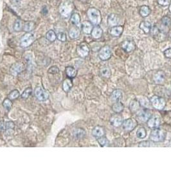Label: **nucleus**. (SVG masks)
Wrapping results in <instances>:
<instances>
[{
  "mask_svg": "<svg viewBox=\"0 0 171 193\" xmlns=\"http://www.w3.org/2000/svg\"><path fill=\"white\" fill-rule=\"evenodd\" d=\"M164 55L166 58L171 59V48H169L165 50Z\"/></svg>",
  "mask_w": 171,
  "mask_h": 193,
  "instance_id": "nucleus-44",
  "label": "nucleus"
},
{
  "mask_svg": "<svg viewBox=\"0 0 171 193\" xmlns=\"http://www.w3.org/2000/svg\"><path fill=\"white\" fill-rule=\"evenodd\" d=\"M35 41V36L32 32H27L24 34L21 39H20L19 45L23 48H26L29 47L34 43Z\"/></svg>",
  "mask_w": 171,
  "mask_h": 193,
  "instance_id": "nucleus-4",
  "label": "nucleus"
},
{
  "mask_svg": "<svg viewBox=\"0 0 171 193\" xmlns=\"http://www.w3.org/2000/svg\"><path fill=\"white\" fill-rule=\"evenodd\" d=\"M103 34V30L102 29V28L99 25H95L93 27L92 32L91 33V35L93 38L95 39H100L102 35Z\"/></svg>",
  "mask_w": 171,
  "mask_h": 193,
  "instance_id": "nucleus-21",
  "label": "nucleus"
},
{
  "mask_svg": "<svg viewBox=\"0 0 171 193\" xmlns=\"http://www.w3.org/2000/svg\"><path fill=\"white\" fill-rule=\"evenodd\" d=\"M6 126V129H12L14 128V123L12 122H7V124H5Z\"/></svg>",
  "mask_w": 171,
  "mask_h": 193,
  "instance_id": "nucleus-46",
  "label": "nucleus"
},
{
  "mask_svg": "<svg viewBox=\"0 0 171 193\" xmlns=\"http://www.w3.org/2000/svg\"><path fill=\"white\" fill-rule=\"evenodd\" d=\"M136 117L140 122H147L149 119L151 117V112L147 109H141L137 113Z\"/></svg>",
  "mask_w": 171,
  "mask_h": 193,
  "instance_id": "nucleus-11",
  "label": "nucleus"
},
{
  "mask_svg": "<svg viewBox=\"0 0 171 193\" xmlns=\"http://www.w3.org/2000/svg\"><path fill=\"white\" fill-rule=\"evenodd\" d=\"M136 136L138 138L144 139L147 136V131L144 127H140L136 131Z\"/></svg>",
  "mask_w": 171,
  "mask_h": 193,
  "instance_id": "nucleus-34",
  "label": "nucleus"
},
{
  "mask_svg": "<svg viewBox=\"0 0 171 193\" xmlns=\"http://www.w3.org/2000/svg\"><path fill=\"white\" fill-rule=\"evenodd\" d=\"M140 104L138 103V102L134 100L132 101L129 104V109H131L132 112H136L137 110L139 109Z\"/></svg>",
  "mask_w": 171,
  "mask_h": 193,
  "instance_id": "nucleus-36",
  "label": "nucleus"
},
{
  "mask_svg": "<svg viewBox=\"0 0 171 193\" xmlns=\"http://www.w3.org/2000/svg\"><path fill=\"white\" fill-rule=\"evenodd\" d=\"M100 73L101 75L105 78H109L111 75V70H110V68L108 67H106V66L102 67L100 68Z\"/></svg>",
  "mask_w": 171,
  "mask_h": 193,
  "instance_id": "nucleus-30",
  "label": "nucleus"
},
{
  "mask_svg": "<svg viewBox=\"0 0 171 193\" xmlns=\"http://www.w3.org/2000/svg\"><path fill=\"white\" fill-rule=\"evenodd\" d=\"M121 48L126 52H132L136 49V44L133 41L125 40L121 43Z\"/></svg>",
  "mask_w": 171,
  "mask_h": 193,
  "instance_id": "nucleus-13",
  "label": "nucleus"
},
{
  "mask_svg": "<svg viewBox=\"0 0 171 193\" xmlns=\"http://www.w3.org/2000/svg\"><path fill=\"white\" fill-rule=\"evenodd\" d=\"M119 16L116 14H111L108 18V24L109 27H113L119 25L120 23Z\"/></svg>",
  "mask_w": 171,
  "mask_h": 193,
  "instance_id": "nucleus-16",
  "label": "nucleus"
},
{
  "mask_svg": "<svg viewBox=\"0 0 171 193\" xmlns=\"http://www.w3.org/2000/svg\"><path fill=\"white\" fill-rule=\"evenodd\" d=\"M124 106L123 104L120 101H117L115 103H114L112 106V109L115 113H120L124 110Z\"/></svg>",
  "mask_w": 171,
  "mask_h": 193,
  "instance_id": "nucleus-27",
  "label": "nucleus"
},
{
  "mask_svg": "<svg viewBox=\"0 0 171 193\" xmlns=\"http://www.w3.org/2000/svg\"><path fill=\"white\" fill-rule=\"evenodd\" d=\"M97 141L99 142L100 146L102 147H107L109 144V142L108 140V139L105 136L98 138Z\"/></svg>",
  "mask_w": 171,
  "mask_h": 193,
  "instance_id": "nucleus-35",
  "label": "nucleus"
},
{
  "mask_svg": "<svg viewBox=\"0 0 171 193\" xmlns=\"http://www.w3.org/2000/svg\"><path fill=\"white\" fill-rule=\"evenodd\" d=\"M79 1L82 3H86L88 0H79Z\"/></svg>",
  "mask_w": 171,
  "mask_h": 193,
  "instance_id": "nucleus-48",
  "label": "nucleus"
},
{
  "mask_svg": "<svg viewBox=\"0 0 171 193\" xmlns=\"http://www.w3.org/2000/svg\"><path fill=\"white\" fill-rule=\"evenodd\" d=\"M12 2L14 5H19L21 3V0H12Z\"/></svg>",
  "mask_w": 171,
  "mask_h": 193,
  "instance_id": "nucleus-47",
  "label": "nucleus"
},
{
  "mask_svg": "<svg viewBox=\"0 0 171 193\" xmlns=\"http://www.w3.org/2000/svg\"><path fill=\"white\" fill-rule=\"evenodd\" d=\"M171 26V19L168 16H164L160 21V30L163 33H168L170 31Z\"/></svg>",
  "mask_w": 171,
  "mask_h": 193,
  "instance_id": "nucleus-8",
  "label": "nucleus"
},
{
  "mask_svg": "<svg viewBox=\"0 0 171 193\" xmlns=\"http://www.w3.org/2000/svg\"><path fill=\"white\" fill-rule=\"evenodd\" d=\"M123 118L121 116L120 113L113 114V115L109 118V122L111 126L116 127V128H119L121 126L122 123H123Z\"/></svg>",
  "mask_w": 171,
  "mask_h": 193,
  "instance_id": "nucleus-10",
  "label": "nucleus"
},
{
  "mask_svg": "<svg viewBox=\"0 0 171 193\" xmlns=\"http://www.w3.org/2000/svg\"><path fill=\"white\" fill-rule=\"evenodd\" d=\"M35 24L34 21H27L24 23L23 30L26 32H31L34 30Z\"/></svg>",
  "mask_w": 171,
  "mask_h": 193,
  "instance_id": "nucleus-26",
  "label": "nucleus"
},
{
  "mask_svg": "<svg viewBox=\"0 0 171 193\" xmlns=\"http://www.w3.org/2000/svg\"><path fill=\"white\" fill-rule=\"evenodd\" d=\"M124 31V27L117 25L111 27L109 30V34L113 37H119Z\"/></svg>",
  "mask_w": 171,
  "mask_h": 193,
  "instance_id": "nucleus-17",
  "label": "nucleus"
},
{
  "mask_svg": "<svg viewBox=\"0 0 171 193\" xmlns=\"http://www.w3.org/2000/svg\"><path fill=\"white\" fill-rule=\"evenodd\" d=\"M150 102L154 108L159 110H161L164 109L166 105V102L164 98L157 95L153 96L150 98Z\"/></svg>",
  "mask_w": 171,
  "mask_h": 193,
  "instance_id": "nucleus-5",
  "label": "nucleus"
},
{
  "mask_svg": "<svg viewBox=\"0 0 171 193\" xmlns=\"http://www.w3.org/2000/svg\"><path fill=\"white\" fill-rule=\"evenodd\" d=\"M140 28L141 30H143L145 34H149L152 28L151 24L149 21H142L140 24Z\"/></svg>",
  "mask_w": 171,
  "mask_h": 193,
  "instance_id": "nucleus-24",
  "label": "nucleus"
},
{
  "mask_svg": "<svg viewBox=\"0 0 171 193\" xmlns=\"http://www.w3.org/2000/svg\"><path fill=\"white\" fill-rule=\"evenodd\" d=\"M24 23L21 19H16L13 24V30L15 32H21L23 29Z\"/></svg>",
  "mask_w": 171,
  "mask_h": 193,
  "instance_id": "nucleus-29",
  "label": "nucleus"
},
{
  "mask_svg": "<svg viewBox=\"0 0 171 193\" xmlns=\"http://www.w3.org/2000/svg\"><path fill=\"white\" fill-rule=\"evenodd\" d=\"M57 39L59 41H60V42H66L67 40V36L66 33H64L63 32H59L57 34Z\"/></svg>",
  "mask_w": 171,
  "mask_h": 193,
  "instance_id": "nucleus-37",
  "label": "nucleus"
},
{
  "mask_svg": "<svg viewBox=\"0 0 171 193\" xmlns=\"http://www.w3.org/2000/svg\"><path fill=\"white\" fill-rule=\"evenodd\" d=\"M166 133L160 128L152 129L150 134V140L153 142H161L165 140L166 138Z\"/></svg>",
  "mask_w": 171,
  "mask_h": 193,
  "instance_id": "nucleus-2",
  "label": "nucleus"
},
{
  "mask_svg": "<svg viewBox=\"0 0 171 193\" xmlns=\"http://www.w3.org/2000/svg\"><path fill=\"white\" fill-rule=\"evenodd\" d=\"M68 35L72 39H75L79 38L80 35V30L79 27L73 26L68 31Z\"/></svg>",
  "mask_w": 171,
  "mask_h": 193,
  "instance_id": "nucleus-19",
  "label": "nucleus"
},
{
  "mask_svg": "<svg viewBox=\"0 0 171 193\" xmlns=\"http://www.w3.org/2000/svg\"><path fill=\"white\" fill-rule=\"evenodd\" d=\"M19 96V92L18 90L14 89L13 91H12L9 95V98L10 100H15L16 98H18Z\"/></svg>",
  "mask_w": 171,
  "mask_h": 193,
  "instance_id": "nucleus-38",
  "label": "nucleus"
},
{
  "mask_svg": "<svg viewBox=\"0 0 171 193\" xmlns=\"http://www.w3.org/2000/svg\"><path fill=\"white\" fill-rule=\"evenodd\" d=\"M48 72L51 74H56V73H58L59 72V70L57 67H52L48 69Z\"/></svg>",
  "mask_w": 171,
  "mask_h": 193,
  "instance_id": "nucleus-43",
  "label": "nucleus"
},
{
  "mask_svg": "<svg viewBox=\"0 0 171 193\" xmlns=\"http://www.w3.org/2000/svg\"><path fill=\"white\" fill-rule=\"evenodd\" d=\"M112 55V50L109 46H104L99 52V57L102 61H108Z\"/></svg>",
  "mask_w": 171,
  "mask_h": 193,
  "instance_id": "nucleus-6",
  "label": "nucleus"
},
{
  "mask_svg": "<svg viewBox=\"0 0 171 193\" xmlns=\"http://www.w3.org/2000/svg\"><path fill=\"white\" fill-rule=\"evenodd\" d=\"M151 12V10L147 5H142L140 9V14L143 18L147 17Z\"/></svg>",
  "mask_w": 171,
  "mask_h": 193,
  "instance_id": "nucleus-28",
  "label": "nucleus"
},
{
  "mask_svg": "<svg viewBox=\"0 0 171 193\" xmlns=\"http://www.w3.org/2000/svg\"><path fill=\"white\" fill-rule=\"evenodd\" d=\"M88 18L93 24L99 25L102 21V16L100 12L96 8L91 7L87 11Z\"/></svg>",
  "mask_w": 171,
  "mask_h": 193,
  "instance_id": "nucleus-1",
  "label": "nucleus"
},
{
  "mask_svg": "<svg viewBox=\"0 0 171 193\" xmlns=\"http://www.w3.org/2000/svg\"><path fill=\"white\" fill-rule=\"evenodd\" d=\"M35 95L40 101H45L49 97V94L46 90L42 87H38L35 89Z\"/></svg>",
  "mask_w": 171,
  "mask_h": 193,
  "instance_id": "nucleus-9",
  "label": "nucleus"
},
{
  "mask_svg": "<svg viewBox=\"0 0 171 193\" xmlns=\"http://www.w3.org/2000/svg\"><path fill=\"white\" fill-rule=\"evenodd\" d=\"M105 133V129L103 128L102 126H95L92 131L93 136L97 138L104 136Z\"/></svg>",
  "mask_w": 171,
  "mask_h": 193,
  "instance_id": "nucleus-20",
  "label": "nucleus"
},
{
  "mask_svg": "<svg viewBox=\"0 0 171 193\" xmlns=\"http://www.w3.org/2000/svg\"><path fill=\"white\" fill-rule=\"evenodd\" d=\"M3 107L6 108L7 109H10V108H12V100L9 99V98H7V99H5L3 101Z\"/></svg>",
  "mask_w": 171,
  "mask_h": 193,
  "instance_id": "nucleus-39",
  "label": "nucleus"
},
{
  "mask_svg": "<svg viewBox=\"0 0 171 193\" xmlns=\"http://www.w3.org/2000/svg\"><path fill=\"white\" fill-rule=\"evenodd\" d=\"M23 65L20 63H15L12 66L10 69V72L12 75L16 76L23 71Z\"/></svg>",
  "mask_w": 171,
  "mask_h": 193,
  "instance_id": "nucleus-22",
  "label": "nucleus"
},
{
  "mask_svg": "<svg viewBox=\"0 0 171 193\" xmlns=\"http://www.w3.org/2000/svg\"><path fill=\"white\" fill-rule=\"evenodd\" d=\"M166 79L165 73L164 72L161 70H159L157 72L154 73L153 76L154 82L157 84H162L164 83V82Z\"/></svg>",
  "mask_w": 171,
  "mask_h": 193,
  "instance_id": "nucleus-15",
  "label": "nucleus"
},
{
  "mask_svg": "<svg viewBox=\"0 0 171 193\" xmlns=\"http://www.w3.org/2000/svg\"><path fill=\"white\" fill-rule=\"evenodd\" d=\"M89 48L86 43L83 42L79 44L77 47V53L80 57H86L89 54Z\"/></svg>",
  "mask_w": 171,
  "mask_h": 193,
  "instance_id": "nucleus-7",
  "label": "nucleus"
},
{
  "mask_svg": "<svg viewBox=\"0 0 171 193\" xmlns=\"http://www.w3.org/2000/svg\"><path fill=\"white\" fill-rule=\"evenodd\" d=\"M77 70L71 67H68L66 68V74L69 78H74L77 75Z\"/></svg>",
  "mask_w": 171,
  "mask_h": 193,
  "instance_id": "nucleus-33",
  "label": "nucleus"
},
{
  "mask_svg": "<svg viewBox=\"0 0 171 193\" xmlns=\"http://www.w3.org/2000/svg\"><path fill=\"white\" fill-rule=\"evenodd\" d=\"M170 36H171V34H170Z\"/></svg>",
  "mask_w": 171,
  "mask_h": 193,
  "instance_id": "nucleus-50",
  "label": "nucleus"
},
{
  "mask_svg": "<svg viewBox=\"0 0 171 193\" xmlns=\"http://www.w3.org/2000/svg\"><path fill=\"white\" fill-rule=\"evenodd\" d=\"M46 38L47 40L50 42H54L57 39V34L54 30H50L48 31L46 34Z\"/></svg>",
  "mask_w": 171,
  "mask_h": 193,
  "instance_id": "nucleus-31",
  "label": "nucleus"
},
{
  "mask_svg": "<svg viewBox=\"0 0 171 193\" xmlns=\"http://www.w3.org/2000/svg\"><path fill=\"white\" fill-rule=\"evenodd\" d=\"M139 147H150V143L149 141H142L139 143Z\"/></svg>",
  "mask_w": 171,
  "mask_h": 193,
  "instance_id": "nucleus-45",
  "label": "nucleus"
},
{
  "mask_svg": "<svg viewBox=\"0 0 171 193\" xmlns=\"http://www.w3.org/2000/svg\"><path fill=\"white\" fill-rule=\"evenodd\" d=\"M72 82L70 79H65L63 82V88L64 92H68L70 90V89L72 87Z\"/></svg>",
  "mask_w": 171,
  "mask_h": 193,
  "instance_id": "nucleus-32",
  "label": "nucleus"
},
{
  "mask_svg": "<svg viewBox=\"0 0 171 193\" xmlns=\"http://www.w3.org/2000/svg\"><path fill=\"white\" fill-rule=\"evenodd\" d=\"M170 1L171 0H157V2L159 5L163 7L169 5Z\"/></svg>",
  "mask_w": 171,
  "mask_h": 193,
  "instance_id": "nucleus-42",
  "label": "nucleus"
},
{
  "mask_svg": "<svg viewBox=\"0 0 171 193\" xmlns=\"http://www.w3.org/2000/svg\"><path fill=\"white\" fill-rule=\"evenodd\" d=\"M70 22L73 26L81 27V19L78 13H73L70 16Z\"/></svg>",
  "mask_w": 171,
  "mask_h": 193,
  "instance_id": "nucleus-23",
  "label": "nucleus"
},
{
  "mask_svg": "<svg viewBox=\"0 0 171 193\" xmlns=\"http://www.w3.org/2000/svg\"><path fill=\"white\" fill-rule=\"evenodd\" d=\"M169 11L170 12V13H171V1L169 4Z\"/></svg>",
  "mask_w": 171,
  "mask_h": 193,
  "instance_id": "nucleus-49",
  "label": "nucleus"
},
{
  "mask_svg": "<svg viewBox=\"0 0 171 193\" xmlns=\"http://www.w3.org/2000/svg\"><path fill=\"white\" fill-rule=\"evenodd\" d=\"M136 126V122L133 118H128L123 121L122 126L125 131H131Z\"/></svg>",
  "mask_w": 171,
  "mask_h": 193,
  "instance_id": "nucleus-12",
  "label": "nucleus"
},
{
  "mask_svg": "<svg viewBox=\"0 0 171 193\" xmlns=\"http://www.w3.org/2000/svg\"><path fill=\"white\" fill-rule=\"evenodd\" d=\"M161 124L160 118L158 116H151L147 121V126L150 129H156L160 127Z\"/></svg>",
  "mask_w": 171,
  "mask_h": 193,
  "instance_id": "nucleus-14",
  "label": "nucleus"
},
{
  "mask_svg": "<svg viewBox=\"0 0 171 193\" xmlns=\"http://www.w3.org/2000/svg\"><path fill=\"white\" fill-rule=\"evenodd\" d=\"M84 135H85V131L80 129H76L74 132V135L77 138L83 137V136H84Z\"/></svg>",
  "mask_w": 171,
  "mask_h": 193,
  "instance_id": "nucleus-41",
  "label": "nucleus"
},
{
  "mask_svg": "<svg viewBox=\"0 0 171 193\" xmlns=\"http://www.w3.org/2000/svg\"><path fill=\"white\" fill-rule=\"evenodd\" d=\"M93 24L89 21H84L81 23V28L86 34H91L93 28Z\"/></svg>",
  "mask_w": 171,
  "mask_h": 193,
  "instance_id": "nucleus-18",
  "label": "nucleus"
},
{
  "mask_svg": "<svg viewBox=\"0 0 171 193\" xmlns=\"http://www.w3.org/2000/svg\"><path fill=\"white\" fill-rule=\"evenodd\" d=\"M122 97V92L120 89H115L112 92L111 95V98L113 101L117 102L120 101Z\"/></svg>",
  "mask_w": 171,
  "mask_h": 193,
  "instance_id": "nucleus-25",
  "label": "nucleus"
},
{
  "mask_svg": "<svg viewBox=\"0 0 171 193\" xmlns=\"http://www.w3.org/2000/svg\"><path fill=\"white\" fill-rule=\"evenodd\" d=\"M32 92V89L30 88H28L25 90H24L23 93H22L21 97L23 98H27L30 95H31Z\"/></svg>",
  "mask_w": 171,
  "mask_h": 193,
  "instance_id": "nucleus-40",
  "label": "nucleus"
},
{
  "mask_svg": "<svg viewBox=\"0 0 171 193\" xmlns=\"http://www.w3.org/2000/svg\"><path fill=\"white\" fill-rule=\"evenodd\" d=\"M73 9V4L71 2L64 1L59 7V14L62 18H68L71 16Z\"/></svg>",
  "mask_w": 171,
  "mask_h": 193,
  "instance_id": "nucleus-3",
  "label": "nucleus"
}]
</instances>
